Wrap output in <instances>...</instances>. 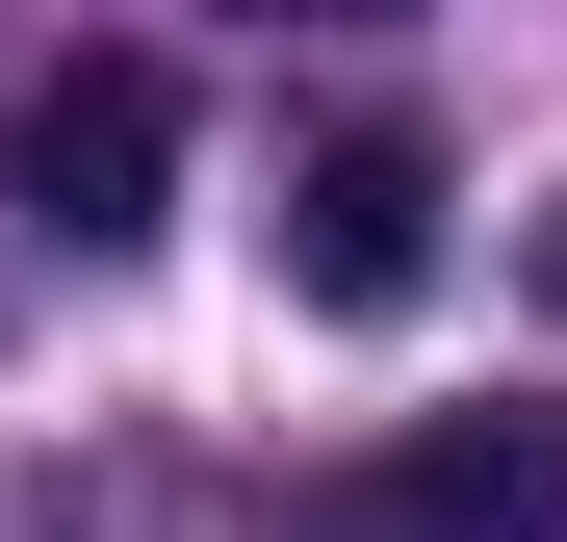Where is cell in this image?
<instances>
[{
  "label": "cell",
  "mask_w": 567,
  "mask_h": 542,
  "mask_svg": "<svg viewBox=\"0 0 567 542\" xmlns=\"http://www.w3.org/2000/svg\"><path fill=\"white\" fill-rule=\"evenodd\" d=\"M0 181H27L52 258H155V181H181V78L155 52H52L27 130H0Z\"/></svg>",
  "instance_id": "cell-1"
},
{
  "label": "cell",
  "mask_w": 567,
  "mask_h": 542,
  "mask_svg": "<svg viewBox=\"0 0 567 542\" xmlns=\"http://www.w3.org/2000/svg\"><path fill=\"white\" fill-rule=\"evenodd\" d=\"M284 285H310V310H413L439 285V155L413 130H336L310 181H284Z\"/></svg>",
  "instance_id": "cell-2"
},
{
  "label": "cell",
  "mask_w": 567,
  "mask_h": 542,
  "mask_svg": "<svg viewBox=\"0 0 567 542\" xmlns=\"http://www.w3.org/2000/svg\"><path fill=\"white\" fill-rule=\"evenodd\" d=\"M361 517H388V542H567V413L516 388V413L388 439V466H361Z\"/></svg>",
  "instance_id": "cell-3"
},
{
  "label": "cell",
  "mask_w": 567,
  "mask_h": 542,
  "mask_svg": "<svg viewBox=\"0 0 567 542\" xmlns=\"http://www.w3.org/2000/svg\"><path fill=\"white\" fill-rule=\"evenodd\" d=\"M542 310H567V207H542Z\"/></svg>",
  "instance_id": "cell-4"
}]
</instances>
